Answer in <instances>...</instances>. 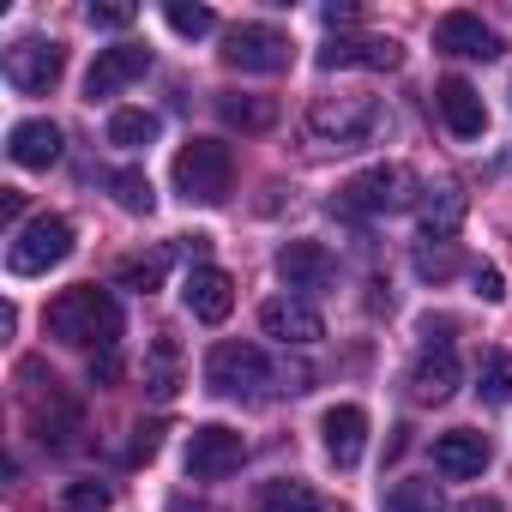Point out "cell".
<instances>
[{"label":"cell","instance_id":"21","mask_svg":"<svg viewBox=\"0 0 512 512\" xmlns=\"http://www.w3.org/2000/svg\"><path fill=\"white\" fill-rule=\"evenodd\" d=\"M7 157H13L19 169H49V163L61 157V127H55V121H19V127L7 133Z\"/></svg>","mask_w":512,"mask_h":512},{"label":"cell","instance_id":"13","mask_svg":"<svg viewBox=\"0 0 512 512\" xmlns=\"http://www.w3.org/2000/svg\"><path fill=\"white\" fill-rule=\"evenodd\" d=\"M181 302H187V314H193V320L223 326V320H229V308H235V278H229V272H217V266H193V272H187V284H181Z\"/></svg>","mask_w":512,"mask_h":512},{"label":"cell","instance_id":"17","mask_svg":"<svg viewBox=\"0 0 512 512\" xmlns=\"http://www.w3.org/2000/svg\"><path fill=\"white\" fill-rule=\"evenodd\" d=\"M404 61V49L392 37H332L320 49V67L326 73H344V67H374V73H392Z\"/></svg>","mask_w":512,"mask_h":512},{"label":"cell","instance_id":"19","mask_svg":"<svg viewBox=\"0 0 512 512\" xmlns=\"http://www.w3.org/2000/svg\"><path fill=\"white\" fill-rule=\"evenodd\" d=\"M434 470H440L446 482H470V476H482V470H488V440L470 434V428L440 434V440H434Z\"/></svg>","mask_w":512,"mask_h":512},{"label":"cell","instance_id":"4","mask_svg":"<svg viewBox=\"0 0 512 512\" xmlns=\"http://www.w3.org/2000/svg\"><path fill=\"white\" fill-rule=\"evenodd\" d=\"M235 187V157L223 139H187L175 151V193L187 205H223Z\"/></svg>","mask_w":512,"mask_h":512},{"label":"cell","instance_id":"16","mask_svg":"<svg viewBox=\"0 0 512 512\" xmlns=\"http://www.w3.org/2000/svg\"><path fill=\"white\" fill-rule=\"evenodd\" d=\"M320 434H326V458H332L338 470H350V464H362V452H368V410H362V404H332V410L320 416Z\"/></svg>","mask_w":512,"mask_h":512},{"label":"cell","instance_id":"31","mask_svg":"<svg viewBox=\"0 0 512 512\" xmlns=\"http://www.w3.org/2000/svg\"><path fill=\"white\" fill-rule=\"evenodd\" d=\"M416 272H422V278H434V284H440V278H452V272H458L452 241H440V247H416Z\"/></svg>","mask_w":512,"mask_h":512},{"label":"cell","instance_id":"9","mask_svg":"<svg viewBox=\"0 0 512 512\" xmlns=\"http://www.w3.org/2000/svg\"><path fill=\"white\" fill-rule=\"evenodd\" d=\"M241 458H247V440H241L235 428H223V422H205V428H193V440H187V476H199V482L235 476Z\"/></svg>","mask_w":512,"mask_h":512},{"label":"cell","instance_id":"24","mask_svg":"<svg viewBox=\"0 0 512 512\" xmlns=\"http://www.w3.org/2000/svg\"><path fill=\"white\" fill-rule=\"evenodd\" d=\"M416 217H422V235H428V241H452L458 223H464V193H458V187H434Z\"/></svg>","mask_w":512,"mask_h":512},{"label":"cell","instance_id":"2","mask_svg":"<svg viewBox=\"0 0 512 512\" xmlns=\"http://www.w3.org/2000/svg\"><path fill=\"white\" fill-rule=\"evenodd\" d=\"M380 127H386V109H380V97H368V91L314 97V109H308V139L326 145V151H356V145H368Z\"/></svg>","mask_w":512,"mask_h":512},{"label":"cell","instance_id":"1","mask_svg":"<svg viewBox=\"0 0 512 512\" xmlns=\"http://www.w3.org/2000/svg\"><path fill=\"white\" fill-rule=\"evenodd\" d=\"M49 338L67 344V350H115V338H121L115 296L97 290V284H79V290L55 296L49 302Z\"/></svg>","mask_w":512,"mask_h":512},{"label":"cell","instance_id":"6","mask_svg":"<svg viewBox=\"0 0 512 512\" xmlns=\"http://www.w3.org/2000/svg\"><path fill=\"white\" fill-rule=\"evenodd\" d=\"M296 61V43L278 25H235L223 37V67L235 73H284Z\"/></svg>","mask_w":512,"mask_h":512},{"label":"cell","instance_id":"10","mask_svg":"<svg viewBox=\"0 0 512 512\" xmlns=\"http://www.w3.org/2000/svg\"><path fill=\"white\" fill-rule=\"evenodd\" d=\"M278 278H284V290H296V296H320V290H332L338 260H332L320 241H284V253H278Z\"/></svg>","mask_w":512,"mask_h":512},{"label":"cell","instance_id":"32","mask_svg":"<svg viewBox=\"0 0 512 512\" xmlns=\"http://www.w3.org/2000/svg\"><path fill=\"white\" fill-rule=\"evenodd\" d=\"M157 278H163V253H145V260H127V266H121V284H127V290H145V296H151Z\"/></svg>","mask_w":512,"mask_h":512},{"label":"cell","instance_id":"12","mask_svg":"<svg viewBox=\"0 0 512 512\" xmlns=\"http://www.w3.org/2000/svg\"><path fill=\"white\" fill-rule=\"evenodd\" d=\"M434 49L440 55H464V61H494L500 55V37L476 13H440L434 19Z\"/></svg>","mask_w":512,"mask_h":512},{"label":"cell","instance_id":"35","mask_svg":"<svg viewBox=\"0 0 512 512\" xmlns=\"http://www.w3.org/2000/svg\"><path fill=\"white\" fill-rule=\"evenodd\" d=\"M157 446H163V428H157V422H139V428H133L127 458H133V464H145V458H157Z\"/></svg>","mask_w":512,"mask_h":512},{"label":"cell","instance_id":"39","mask_svg":"<svg viewBox=\"0 0 512 512\" xmlns=\"http://www.w3.org/2000/svg\"><path fill=\"white\" fill-rule=\"evenodd\" d=\"M356 19H362V13L350 7V0H332V7H326V25H332V31H338V25H356Z\"/></svg>","mask_w":512,"mask_h":512},{"label":"cell","instance_id":"8","mask_svg":"<svg viewBox=\"0 0 512 512\" xmlns=\"http://www.w3.org/2000/svg\"><path fill=\"white\" fill-rule=\"evenodd\" d=\"M67 73V49L61 43H43V37H25L7 49V85L25 91V97H49Z\"/></svg>","mask_w":512,"mask_h":512},{"label":"cell","instance_id":"11","mask_svg":"<svg viewBox=\"0 0 512 512\" xmlns=\"http://www.w3.org/2000/svg\"><path fill=\"white\" fill-rule=\"evenodd\" d=\"M145 73H151V49H145V43L103 49V55L91 61V73H85V97H91V103H103V97L127 91V85H133V79H145Z\"/></svg>","mask_w":512,"mask_h":512},{"label":"cell","instance_id":"7","mask_svg":"<svg viewBox=\"0 0 512 512\" xmlns=\"http://www.w3.org/2000/svg\"><path fill=\"white\" fill-rule=\"evenodd\" d=\"M404 169L398 163H380V169H362V175H350L344 187H338V199H332V211L338 217H380V211H392V205H404Z\"/></svg>","mask_w":512,"mask_h":512},{"label":"cell","instance_id":"18","mask_svg":"<svg viewBox=\"0 0 512 512\" xmlns=\"http://www.w3.org/2000/svg\"><path fill=\"white\" fill-rule=\"evenodd\" d=\"M434 109H440V121H446L458 139H476V133L488 127L482 91H476L470 79H440V85H434Z\"/></svg>","mask_w":512,"mask_h":512},{"label":"cell","instance_id":"20","mask_svg":"<svg viewBox=\"0 0 512 512\" xmlns=\"http://www.w3.org/2000/svg\"><path fill=\"white\" fill-rule=\"evenodd\" d=\"M31 428H37L43 446H67V440L79 434V404H73L61 386H49V398L31 392Z\"/></svg>","mask_w":512,"mask_h":512},{"label":"cell","instance_id":"26","mask_svg":"<svg viewBox=\"0 0 512 512\" xmlns=\"http://www.w3.org/2000/svg\"><path fill=\"white\" fill-rule=\"evenodd\" d=\"M151 139H157V115H145V109H115V115H109V145L139 151V145H151Z\"/></svg>","mask_w":512,"mask_h":512},{"label":"cell","instance_id":"23","mask_svg":"<svg viewBox=\"0 0 512 512\" xmlns=\"http://www.w3.org/2000/svg\"><path fill=\"white\" fill-rule=\"evenodd\" d=\"M217 115H223V127H235V133H272L278 127V103L272 97H217Z\"/></svg>","mask_w":512,"mask_h":512},{"label":"cell","instance_id":"14","mask_svg":"<svg viewBox=\"0 0 512 512\" xmlns=\"http://www.w3.org/2000/svg\"><path fill=\"white\" fill-rule=\"evenodd\" d=\"M260 332H266V338H278V344L308 350V344H320V338H326V320H320L308 302L278 296V302H266V308H260Z\"/></svg>","mask_w":512,"mask_h":512},{"label":"cell","instance_id":"36","mask_svg":"<svg viewBox=\"0 0 512 512\" xmlns=\"http://www.w3.org/2000/svg\"><path fill=\"white\" fill-rule=\"evenodd\" d=\"M476 296H482V302H500V296H506V278H500L494 266H476Z\"/></svg>","mask_w":512,"mask_h":512},{"label":"cell","instance_id":"37","mask_svg":"<svg viewBox=\"0 0 512 512\" xmlns=\"http://www.w3.org/2000/svg\"><path fill=\"white\" fill-rule=\"evenodd\" d=\"M91 380H121V362H115V350H103V356H91Z\"/></svg>","mask_w":512,"mask_h":512},{"label":"cell","instance_id":"27","mask_svg":"<svg viewBox=\"0 0 512 512\" xmlns=\"http://www.w3.org/2000/svg\"><path fill=\"white\" fill-rule=\"evenodd\" d=\"M145 386L157 398H175V386H181V350H175V338H157V350L145 362Z\"/></svg>","mask_w":512,"mask_h":512},{"label":"cell","instance_id":"25","mask_svg":"<svg viewBox=\"0 0 512 512\" xmlns=\"http://www.w3.org/2000/svg\"><path fill=\"white\" fill-rule=\"evenodd\" d=\"M446 500H440V482L434 476H404V482H392L386 488V512H440Z\"/></svg>","mask_w":512,"mask_h":512},{"label":"cell","instance_id":"28","mask_svg":"<svg viewBox=\"0 0 512 512\" xmlns=\"http://www.w3.org/2000/svg\"><path fill=\"white\" fill-rule=\"evenodd\" d=\"M476 392H482L488 404H512V356H506V350H488V356H482Z\"/></svg>","mask_w":512,"mask_h":512},{"label":"cell","instance_id":"3","mask_svg":"<svg viewBox=\"0 0 512 512\" xmlns=\"http://www.w3.org/2000/svg\"><path fill=\"white\" fill-rule=\"evenodd\" d=\"M205 386L223 392V398H266V392H278V368L266 362L260 344L223 338V344H211V356H205Z\"/></svg>","mask_w":512,"mask_h":512},{"label":"cell","instance_id":"22","mask_svg":"<svg viewBox=\"0 0 512 512\" xmlns=\"http://www.w3.org/2000/svg\"><path fill=\"white\" fill-rule=\"evenodd\" d=\"M253 512H332L314 482H296V476H278V482H260V494H253Z\"/></svg>","mask_w":512,"mask_h":512},{"label":"cell","instance_id":"29","mask_svg":"<svg viewBox=\"0 0 512 512\" xmlns=\"http://www.w3.org/2000/svg\"><path fill=\"white\" fill-rule=\"evenodd\" d=\"M109 187H115L121 211H133V217H145V211L157 205V193H151V181H145L139 169H115V175H109Z\"/></svg>","mask_w":512,"mask_h":512},{"label":"cell","instance_id":"5","mask_svg":"<svg viewBox=\"0 0 512 512\" xmlns=\"http://www.w3.org/2000/svg\"><path fill=\"white\" fill-rule=\"evenodd\" d=\"M73 253V223L67 217H31L19 235H13V247H7V266H13V278H43L49 266H61Z\"/></svg>","mask_w":512,"mask_h":512},{"label":"cell","instance_id":"33","mask_svg":"<svg viewBox=\"0 0 512 512\" xmlns=\"http://www.w3.org/2000/svg\"><path fill=\"white\" fill-rule=\"evenodd\" d=\"M61 506H67V512H109V488H103V482H73V488L61 494Z\"/></svg>","mask_w":512,"mask_h":512},{"label":"cell","instance_id":"30","mask_svg":"<svg viewBox=\"0 0 512 512\" xmlns=\"http://www.w3.org/2000/svg\"><path fill=\"white\" fill-rule=\"evenodd\" d=\"M163 19H169V31H181V37H205V31L217 25V19H211V7H187V0H169Z\"/></svg>","mask_w":512,"mask_h":512},{"label":"cell","instance_id":"15","mask_svg":"<svg viewBox=\"0 0 512 512\" xmlns=\"http://www.w3.org/2000/svg\"><path fill=\"white\" fill-rule=\"evenodd\" d=\"M452 392H458V356H452L446 338H428V350L410 368V398L416 404H446Z\"/></svg>","mask_w":512,"mask_h":512},{"label":"cell","instance_id":"38","mask_svg":"<svg viewBox=\"0 0 512 512\" xmlns=\"http://www.w3.org/2000/svg\"><path fill=\"white\" fill-rule=\"evenodd\" d=\"M0 217H7V223H19V217H25V193H19V187L0 193Z\"/></svg>","mask_w":512,"mask_h":512},{"label":"cell","instance_id":"34","mask_svg":"<svg viewBox=\"0 0 512 512\" xmlns=\"http://www.w3.org/2000/svg\"><path fill=\"white\" fill-rule=\"evenodd\" d=\"M85 19H91L97 31H127V25L139 19V7H121V0H109V7H91Z\"/></svg>","mask_w":512,"mask_h":512}]
</instances>
